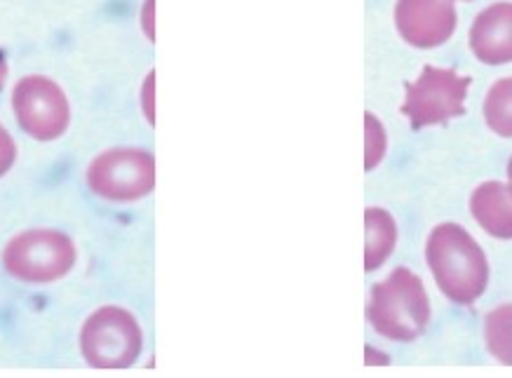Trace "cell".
<instances>
[{"mask_svg":"<svg viewBox=\"0 0 512 378\" xmlns=\"http://www.w3.org/2000/svg\"><path fill=\"white\" fill-rule=\"evenodd\" d=\"M17 160V144L15 139L10 137V132L0 125V179L5 177L12 170Z\"/></svg>","mask_w":512,"mask_h":378,"instance_id":"cell-15","label":"cell"},{"mask_svg":"<svg viewBox=\"0 0 512 378\" xmlns=\"http://www.w3.org/2000/svg\"><path fill=\"white\" fill-rule=\"evenodd\" d=\"M12 108L29 137L55 141L69 130L71 106L62 87L45 76H26L15 85Z\"/></svg>","mask_w":512,"mask_h":378,"instance_id":"cell-7","label":"cell"},{"mask_svg":"<svg viewBox=\"0 0 512 378\" xmlns=\"http://www.w3.org/2000/svg\"><path fill=\"white\" fill-rule=\"evenodd\" d=\"M484 339L489 353L501 364L512 367V306L491 310L484 322Z\"/></svg>","mask_w":512,"mask_h":378,"instance_id":"cell-12","label":"cell"},{"mask_svg":"<svg viewBox=\"0 0 512 378\" xmlns=\"http://www.w3.org/2000/svg\"><path fill=\"white\" fill-rule=\"evenodd\" d=\"M367 317L381 334L390 341H416L426 332L430 322V299L423 282L412 270L397 268L381 285L372 289Z\"/></svg>","mask_w":512,"mask_h":378,"instance_id":"cell-2","label":"cell"},{"mask_svg":"<svg viewBox=\"0 0 512 378\" xmlns=\"http://www.w3.org/2000/svg\"><path fill=\"white\" fill-rule=\"evenodd\" d=\"M470 50L484 64L512 62V3L482 10L470 26Z\"/></svg>","mask_w":512,"mask_h":378,"instance_id":"cell-9","label":"cell"},{"mask_svg":"<svg viewBox=\"0 0 512 378\" xmlns=\"http://www.w3.org/2000/svg\"><path fill=\"white\" fill-rule=\"evenodd\" d=\"M78 252L69 235L50 228L26 231L8 242L3 252L5 270L26 285H50L76 266Z\"/></svg>","mask_w":512,"mask_h":378,"instance_id":"cell-3","label":"cell"},{"mask_svg":"<svg viewBox=\"0 0 512 378\" xmlns=\"http://www.w3.org/2000/svg\"><path fill=\"white\" fill-rule=\"evenodd\" d=\"M470 78L451 69L426 66L419 78L407 87L402 113L414 130L428 125H442L466 111Z\"/></svg>","mask_w":512,"mask_h":378,"instance_id":"cell-6","label":"cell"},{"mask_svg":"<svg viewBox=\"0 0 512 378\" xmlns=\"http://www.w3.org/2000/svg\"><path fill=\"white\" fill-rule=\"evenodd\" d=\"M386 155V130L376 120L374 113H367L365 116V167L367 170H374L376 165Z\"/></svg>","mask_w":512,"mask_h":378,"instance_id":"cell-14","label":"cell"},{"mask_svg":"<svg viewBox=\"0 0 512 378\" xmlns=\"http://www.w3.org/2000/svg\"><path fill=\"white\" fill-rule=\"evenodd\" d=\"M508 179H510V184H512V158L508 162Z\"/></svg>","mask_w":512,"mask_h":378,"instance_id":"cell-19","label":"cell"},{"mask_svg":"<svg viewBox=\"0 0 512 378\" xmlns=\"http://www.w3.org/2000/svg\"><path fill=\"white\" fill-rule=\"evenodd\" d=\"M454 0H397L395 26L409 45L437 47L456 29Z\"/></svg>","mask_w":512,"mask_h":378,"instance_id":"cell-8","label":"cell"},{"mask_svg":"<svg viewBox=\"0 0 512 378\" xmlns=\"http://www.w3.org/2000/svg\"><path fill=\"white\" fill-rule=\"evenodd\" d=\"M484 120L489 130L512 137V78H503L491 87L484 99Z\"/></svg>","mask_w":512,"mask_h":378,"instance_id":"cell-13","label":"cell"},{"mask_svg":"<svg viewBox=\"0 0 512 378\" xmlns=\"http://www.w3.org/2000/svg\"><path fill=\"white\" fill-rule=\"evenodd\" d=\"M153 8H156V0H146L144 3V31L148 40H156V29H153Z\"/></svg>","mask_w":512,"mask_h":378,"instance_id":"cell-17","label":"cell"},{"mask_svg":"<svg viewBox=\"0 0 512 378\" xmlns=\"http://www.w3.org/2000/svg\"><path fill=\"white\" fill-rule=\"evenodd\" d=\"M5 80H8V62H5V54L0 52V90H3Z\"/></svg>","mask_w":512,"mask_h":378,"instance_id":"cell-18","label":"cell"},{"mask_svg":"<svg viewBox=\"0 0 512 378\" xmlns=\"http://www.w3.org/2000/svg\"><path fill=\"white\" fill-rule=\"evenodd\" d=\"M141 329L130 310L104 306L87 317L80 350L97 369H127L141 353Z\"/></svg>","mask_w":512,"mask_h":378,"instance_id":"cell-4","label":"cell"},{"mask_svg":"<svg viewBox=\"0 0 512 378\" xmlns=\"http://www.w3.org/2000/svg\"><path fill=\"white\" fill-rule=\"evenodd\" d=\"M153 85H156V73H148L146 83H144V113L148 118V123H156V116H153Z\"/></svg>","mask_w":512,"mask_h":378,"instance_id":"cell-16","label":"cell"},{"mask_svg":"<svg viewBox=\"0 0 512 378\" xmlns=\"http://www.w3.org/2000/svg\"><path fill=\"white\" fill-rule=\"evenodd\" d=\"M430 273L449 301L470 306L480 299L489 282V263L482 247L466 228L440 224L430 233L426 245Z\"/></svg>","mask_w":512,"mask_h":378,"instance_id":"cell-1","label":"cell"},{"mask_svg":"<svg viewBox=\"0 0 512 378\" xmlns=\"http://www.w3.org/2000/svg\"><path fill=\"white\" fill-rule=\"evenodd\" d=\"M470 212L489 235L512 240V184L487 181L477 186L470 198Z\"/></svg>","mask_w":512,"mask_h":378,"instance_id":"cell-10","label":"cell"},{"mask_svg":"<svg viewBox=\"0 0 512 378\" xmlns=\"http://www.w3.org/2000/svg\"><path fill=\"white\" fill-rule=\"evenodd\" d=\"M87 186L113 202L146 198L156 188V160L141 148H111L92 160Z\"/></svg>","mask_w":512,"mask_h":378,"instance_id":"cell-5","label":"cell"},{"mask_svg":"<svg viewBox=\"0 0 512 378\" xmlns=\"http://www.w3.org/2000/svg\"><path fill=\"white\" fill-rule=\"evenodd\" d=\"M397 242L395 219L379 207L365 212V268L376 270L393 254Z\"/></svg>","mask_w":512,"mask_h":378,"instance_id":"cell-11","label":"cell"}]
</instances>
